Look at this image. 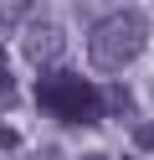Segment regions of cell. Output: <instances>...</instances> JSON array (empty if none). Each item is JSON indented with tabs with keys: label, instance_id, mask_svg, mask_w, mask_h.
<instances>
[{
	"label": "cell",
	"instance_id": "6da1fadb",
	"mask_svg": "<svg viewBox=\"0 0 154 160\" xmlns=\"http://www.w3.org/2000/svg\"><path fill=\"white\" fill-rule=\"evenodd\" d=\"M144 42H149V21H144L139 11H113V16H103V21H92L87 57L103 72H118V67H128L133 57L144 52Z\"/></svg>",
	"mask_w": 154,
	"mask_h": 160
},
{
	"label": "cell",
	"instance_id": "7a4b0ae2",
	"mask_svg": "<svg viewBox=\"0 0 154 160\" xmlns=\"http://www.w3.org/2000/svg\"><path fill=\"white\" fill-rule=\"evenodd\" d=\"M36 108L67 119V124H98L103 119V93L77 72H41L36 78Z\"/></svg>",
	"mask_w": 154,
	"mask_h": 160
},
{
	"label": "cell",
	"instance_id": "3957f363",
	"mask_svg": "<svg viewBox=\"0 0 154 160\" xmlns=\"http://www.w3.org/2000/svg\"><path fill=\"white\" fill-rule=\"evenodd\" d=\"M62 47H67V31H62L57 21H46V16H31L26 26H21V57H26L31 67H46L62 57Z\"/></svg>",
	"mask_w": 154,
	"mask_h": 160
},
{
	"label": "cell",
	"instance_id": "277c9868",
	"mask_svg": "<svg viewBox=\"0 0 154 160\" xmlns=\"http://www.w3.org/2000/svg\"><path fill=\"white\" fill-rule=\"evenodd\" d=\"M103 108H118V114H128V108H133V93H128V88H108V93H103Z\"/></svg>",
	"mask_w": 154,
	"mask_h": 160
},
{
	"label": "cell",
	"instance_id": "5b68a950",
	"mask_svg": "<svg viewBox=\"0 0 154 160\" xmlns=\"http://www.w3.org/2000/svg\"><path fill=\"white\" fill-rule=\"evenodd\" d=\"M0 150H21V129H10V124H0Z\"/></svg>",
	"mask_w": 154,
	"mask_h": 160
},
{
	"label": "cell",
	"instance_id": "8992f818",
	"mask_svg": "<svg viewBox=\"0 0 154 160\" xmlns=\"http://www.w3.org/2000/svg\"><path fill=\"white\" fill-rule=\"evenodd\" d=\"M10 98H16V78L0 67V103H10Z\"/></svg>",
	"mask_w": 154,
	"mask_h": 160
},
{
	"label": "cell",
	"instance_id": "52a82bcc",
	"mask_svg": "<svg viewBox=\"0 0 154 160\" xmlns=\"http://www.w3.org/2000/svg\"><path fill=\"white\" fill-rule=\"evenodd\" d=\"M139 145H144V150H154V124H144V129H139Z\"/></svg>",
	"mask_w": 154,
	"mask_h": 160
},
{
	"label": "cell",
	"instance_id": "ba28073f",
	"mask_svg": "<svg viewBox=\"0 0 154 160\" xmlns=\"http://www.w3.org/2000/svg\"><path fill=\"white\" fill-rule=\"evenodd\" d=\"M77 160H113V155H103V150H87V155H77Z\"/></svg>",
	"mask_w": 154,
	"mask_h": 160
},
{
	"label": "cell",
	"instance_id": "9c48e42d",
	"mask_svg": "<svg viewBox=\"0 0 154 160\" xmlns=\"http://www.w3.org/2000/svg\"><path fill=\"white\" fill-rule=\"evenodd\" d=\"M36 160H57V150H36Z\"/></svg>",
	"mask_w": 154,
	"mask_h": 160
},
{
	"label": "cell",
	"instance_id": "30bf717a",
	"mask_svg": "<svg viewBox=\"0 0 154 160\" xmlns=\"http://www.w3.org/2000/svg\"><path fill=\"white\" fill-rule=\"evenodd\" d=\"M0 67H5V47H0Z\"/></svg>",
	"mask_w": 154,
	"mask_h": 160
}]
</instances>
